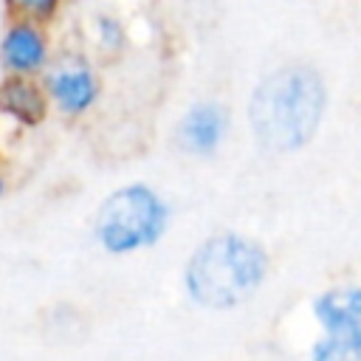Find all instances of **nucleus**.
I'll use <instances>...</instances> for the list:
<instances>
[{"label": "nucleus", "instance_id": "obj_1", "mask_svg": "<svg viewBox=\"0 0 361 361\" xmlns=\"http://www.w3.org/2000/svg\"><path fill=\"white\" fill-rule=\"evenodd\" d=\"M327 107V87L316 68L285 65L257 82L248 99L254 141L274 155L302 149L319 130Z\"/></svg>", "mask_w": 361, "mask_h": 361}, {"label": "nucleus", "instance_id": "obj_2", "mask_svg": "<svg viewBox=\"0 0 361 361\" xmlns=\"http://www.w3.org/2000/svg\"><path fill=\"white\" fill-rule=\"evenodd\" d=\"M268 251L237 231H217L200 240L186 257L180 288L200 310H234L257 296L265 285Z\"/></svg>", "mask_w": 361, "mask_h": 361}, {"label": "nucleus", "instance_id": "obj_3", "mask_svg": "<svg viewBox=\"0 0 361 361\" xmlns=\"http://www.w3.org/2000/svg\"><path fill=\"white\" fill-rule=\"evenodd\" d=\"M172 212L166 197L149 183L116 186L93 214V240L110 257H130L158 245L169 228Z\"/></svg>", "mask_w": 361, "mask_h": 361}, {"label": "nucleus", "instance_id": "obj_4", "mask_svg": "<svg viewBox=\"0 0 361 361\" xmlns=\"http://www.w3.org/2000/svg\"><path fill=\"white\" fill-rule=\"evenodd\" d=\"M313 316L322 327L313 344L319 361H355L361 358V288L344 285L316 296Z\"/></svg>", "mask_w": 361, "mask_h": 361}, {"label": "nucleus", "instance_id": "obj_5", "mask_svg": "<svg viewBox=\"0 0 361 361\" xmlns=\"http://www.w3.org/2000/svg\"><path fill=\"white\" fill-rule=\"evenodd\" d=\"M42 85L48 90L51 104L71 118L85 116L102 93V82L93 65L79 54H59L42 71Z\"/></svg>", "mask_w": 361, "mask_h": 361}, {"label": "nucleus", "instance_id": "obj_6", "mask_svg": "<svg viewBox=\"0 0 361 361\" xmlns=\"http://www.w3.org/2000/svg\"><path fill=\"white\" fill-rule=\"evenodd\" d=\"M51 65V37L45 23L11 17L0 34V68L20 76H42Z\"/></svg>", "mask_w": 361, "mask_h": 361}, {"label": "nucleus", "instance_id": "obj_7", "mask_svg": "<svg viewBox=\"0 0 361 361\" xmlns=\"http://www.w3.org/2000/svg\"><path fill=\"white\" fill-rule=\"evenodd\" d=\"M175 133L183 152L197 158L214 155L228 133V110L220 102H195L180 116Z\"/></svg>", "mask_w": 361, "mask_h": 361}, {"label": "nucleus", "instance_id": "obj_8", "mask_svg": "<svg viewBox=\"0 0 361 361\" xmlns=\"http://www.w3.org/2000/svg\"><path fill=\"white\" fill-rule=\"evenodd\" d=\"M51 107L42 79L20 73H6L0 79V118L14 121L17 127H39Z\"/></svg>", "mask_w": 361, "mask_h": 361}, {"label": "nucleus", "instance_id": "obj_9", "mask_svg": "<svg viewBox=\"0 0 361 361\" xmlns=\"http://www.w3.org/2000/svg\"><path fill=\"white\" fill-rule=\"evenodd\" d=\"M65 0H3V8L8 17H23V20H37V23H54L62 11Z\"/></svg>", "mask_w": 361, "mask_h": 361}, {"label": "nucleus", "instance_id": "obj_10", "mask_svg": "<svg viewBox=\"0 0 361 361\" xmlns=\"http://www.w3.org/2000/svg\"><path fill=\"white\" fill-rule=\"evenodd\" d=\"M93 37H96V45H99L104 54H118V51L127 45L124 23H121L116 14H99V17L93 20Z\"/></svg>", "mask_w": 361, "mask_h": 361}, {"label": "nucleus", "instance_id": "obj_11", "mask_svg": "<svg viewBox=\"0 0 361 361\" xmlns=\"http://www.w3.org/2000/svg\"><path fill=\"white\" fill-rule=\"evenodd\" d=\"M6 189H8V180H6V175H3V169H0V197L6 195Z\"/></svg>", "mask_w": 361, "mask_h": 361}]
</instances>
